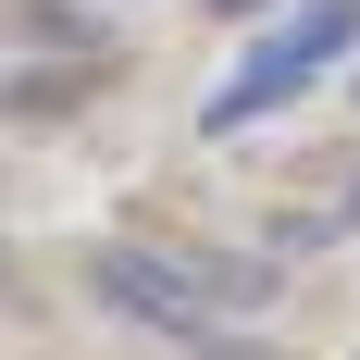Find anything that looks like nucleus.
Instances as JSON below:
<instances>
[{"label": "nucleus", "instance_id": "3", "mask_svg": "<svg viewBox=\"0 0 360 360\" xmlns=\"http://www.w3.org/2000/svg\"><path fill=\"white\" fill-rule=\"evenodd\" d=\"M13 37L25 50H100V13L87 0H13Z\"/></svg>", "mask_w": 360, "mask_h": 360}, {"label": "nucleus", "instance_id": "5", "mask_svg": "<svg viewBox=\"0 0 360 360\" xmlns=\"http://www.w3.org/2000/svg\"><path fill=\"white\" fill-rule=\"evenodd\" d=\"M212 13H224V25H249V13H274V0H212Z\"/></svg>", "mask_w": 360, "mask_h": 360}, {"label": "nucleus", "instance_id": "6", "mask_svg": "<svg viewBox=\"0 0 360 360\" xmlns=\"http://www.w3.org/2000/svg\"><path fill=\"white\" fill-rule=\"evenodd\" d=\"M186 360H261V348H224V335H212V348H186Z\"/></svg>", "mask_w": 360, "mask_h": 360}, {"label": "nucleus", "instance_id": "4", "mask_svg": "<svg viewBox=\"0 0 360 360\" xmlns=\"http://www.w3.org/2000/svg\"><path fill=\"white\" fill-rule=\"evenodd\" d=\"M199 274H212V298H224V311H261V298L286 286V261H224V249H199Z\"/></svg>", "mask_w": 360, "mask_h": 360}, {"label": "nucleus", "instance_id": "2", "mask_svg": "<svg viewBox=\"0 0 360 360\" xmlns=\"http://www.w3.org/2000/svg\"><path fill=\"white\" fill-rule=\"evenodd\" d=\"M87 298H100L124 335H162V348H212L224 335L212 274L186 249H149V236H100V249H87Z\"/></svg>", "mask_w": 360, "mask_h": 360}, {"label": "nucleus", "instance_id": "1", "mask_svg": "<svg viewBox=\"0 0 360 360\" xmlns=\"http://www.w3.org/2000/svg\"><path fill=\"white\" fill-rule=\"evenodd\" d=\"M348 50H360V0H298L286 25H261V37H249V63L199 100V137H249L261 112H286L298 87H323Z\"/></svg>", "mask_w": 360, "mask_h": 360}]
</instances>
